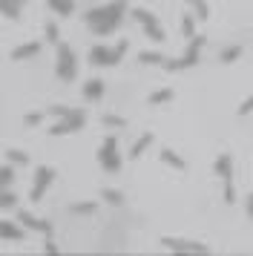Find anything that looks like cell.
Returning <instances> with one entry per match:
<instances>
[{"label":"cell","mask_w":253,"mask_h":256,"mask_svg":"<svg viewBox=\"0 0 253 256\" xmlns=\"http://www.w3.org/2000/svg\"><path fill=\"white\" fill-rule=\"evenodd\" d=\"M161 162L170 164L172 170H187V162H184V158H182L176 150H161Z\"/></svg>","instance_id":"12"},{"label":"cell","mask_w":253,"mask_h":256,"mask_svg":"<svg viewBox=\"0 0 253 256\" xmlns=\"http://www.w3.org/2000/svg\"><path fill=\"white\" fill-rule=\"evenodd\" d=\"M52 178H55V170H52V167H46V164H40V167L34 170V184H38V187H49V184H52Z\"/></svg>","instance_id":"15"},{"label":"cell","mask_w":253,"mask_h":256,"mask_svg":"<svg viewBox=\"0 0 253 256\" xmlns=\"http://www.w3.org/2000/svg\"><path fill=\"white\" fill-rule=\"evenodd\" d=\"M18 222H20L23 228H29V230H38V233H44V236H49L52 233V224L44 219H34L29 210H18Z\"/></svg>","instance_id":"8"},{"label":"cell","mask_w":253,"mask_h":256,"mask_svg":"<svg viewBox=\"0 0 253 256\" xmlns=\"http://www.w3.org/2000/svg\"><path fill=\"white\" fill-rule=\"evenodd\" d=\"M90 60L95 66H115V64H121L118 52L110 46H90Z\"/></svg>","instance_id":"7"},{"label":"cell","mask_w":253,"mask_h":256,"mask_svg":"<svg viewBox=\"0 0 253 256\" xmlns=\"http://www.w3.org/2000/svg\"><path fill=\"white\" fill-rule=\"evenodd\" d=\"M0 236H3V239H12V242H18V239H23V230L14 224V222H3L0 219Z\"/></svg>","instance_id":"13"},{"label":"cell","mask_w":253,"mask_h":256,"mask_svg":"<svg viewBox=\"0 0 253 256\" xmlns=\"http://www.w3.org/2000/svg\"><path fill=\"white\" fill-rule=\"evenodd\" d=\"M216 176H222L224 182L233 178V158H230V152H222L216 158Z\"/></svg>","instance_id":"10"},{"label":"cell","mask_w":253,"mask_h":256,"mask_svg":"<svg viewBox=\"0 0 253 256\" xmlns=\"http://www.w3.org/2000/svg\"><path fill=\"white\" fill-rule=\"evenodd\" d=\"M124 12H126V0H112V3L104 6V9H90V12L84 14V20H86L98 35H110V32H115V29L121 26Z\"/></svg>","instance_id":"1"},{"label":"cell","mask_w":253,"mask_h":256,"mask_svg":"<svg viewBox=\"0 0 253 256\" xmlns=\"http://www.w3.org/2000/svg\"><path fill=\"white\" fill-rule=\"evenodd\" d=\"M98 162L106 173H118L121 170V156H118V141L115 136H106L101 144V152H98Z\"/></svg>","instance_id":"4"},{"label":"cell","mask_w":253,"mask_h":256,"mask_svg":"<svg viewBox=\"0 0 253 256\" xmlns=\"http://www.w3.org/2000/svg\"><path fill=\"white\" fill-rule=\"evenodd\" d=\"M84 124H86L84 110H72V112L60 118L55 127L49 130V132H52V136H69V132H78V130H84Z\"/></svg>","instance_id":"5"},{"label":"cell","mask_w":253,"mask_h":256,"mask_svg":"<svg viewBox=\"0 0 253 256\" xmlns=\"http://www.w3.org/2000/svg\"><path fill=\"white\" fill-rule=\"evenodd\" d=\"M244 210H248V216L253 219V193L248 196V202H244Z\"/></svg>","instance_id":"38"},{"label":"cell","mask_w":253,"mask_h":256,"mask_svg":"<svg viewBox=\"0 0 253 256\" xmlns=\"http://www.w3.org/2000/svg\"><path fill=\"white\" fill-rule=\"evenodd\" d=\"M196 18H202V20H207V14H210V6H207L204 0H196Z\"/></svg>","instance_id":"30"},{"label":"cell","mask_w":253,"mask_h":256,"mask_svg":"<svg viewBox=\"0 0 253 256\" xmlns=\"http://www.w3.org/2000/svg\"><path fill=\"white\" fill-rule=\"evenodd\" d=\"M138 60H141V64H147V66H164V64H167V58L158 55V52H141Z\"/></svg>","instance_id":"17"},{"label":"cell","mask_w":253,"mask_h":256,"mask_svg":"<svg viewBox=\"0 0 253 256\" xmlns=\"http://www.w3.org/2000/svg\"><path fill=\"white\" fill-rule=\"evenodd\" d=\"M144 32H147V38H150V40H156V44H161V40H164V29H161L158 24L144 26Z\"/></svg>","instance_id":"24"},{"label":"cell","mask_w":253,"mask_h":256,"mask_svg":"<svg viewBox=\"0 0 253 256\" xmlns=\"http://www.w3.org/2000/svg\"><path fill=\"white\" fill-rule=\"evenodd\" d=\"M161 244H164L167 250H172V254H198V256L210 254V248H207V244L190 242V239H172V236H164V239H161Z\"/></svg>","instance_id":"6"},{"label":"cell","mask_w":253,"mask_h":256,"mask_svg":"<svg viewBox=\"0 0 253 256\" xmlns=\"http://www.w3.org/2000/svg\"><path fill=\"white\" fill-rule=\"evenodd\" d=\"M101 198H104V202H110V204H121V202H124V196H121L118 190H112V187H104Z\"/></svg>","instance_id":"22"},{"label":"cell","mask_w":253,"mask_h":256,"mask_svg":"<svg viewBox=\"0 0 253 256\" xmlns=\"http://www.w3.org/2000/svg\"><path fill=\"white\" fill-rule=\"evenodd\" d=\"M190 3H196V0H190Z\"/></svg>","instance_id":"39"},{"label":"cell","mask_w":253,"mask_h":256,"mask_svg":"<svg viewBox=\"0 0 253 256\" xmlns=\"http://www.w3.org/2000/svg\"><path fill=\"white\" fill-rule=\"evenodd\" d=\"M150 144H152V132H144L141 138L130 147V158H138V156H144V150H147Z\"/></svg>","instance_id":"16"},{"label":"cell","mask_w":253,"mask_h":256,"mask_svg":"<svg viewBox=\"0 0 253 256\" xmlns=\"http://www.w3.org/2000/svg\"><path fill=\"white\" fill-rule=\"evenodd\" d=\"M14 204H18V196L9 193V190H0V208L9 210V208H14Z\"/></svg>","instance_id":"25"},{"label":"cell","mask_w":253,"mask_h":256,"mask_svg":"<svg viewBox=\"0 0 253 256\" xmlns=\"http://www.w3.org/2000/svg\"><path fill=\"white\" fill-rule=\"evenodd\" d=\"M239 55H242V46H228V49H222L218 60L222 64H233V60H239Z\"/></svg>","instance_id":"21"},{"label":"cell","mask_w":253,"mask_h":256,"mask_svg":"<svg viewBox=\"0 0 253 256\" xmlns=\"http://www.w3.org/2000/svg\"><path fill=\"white\" fill-rule=\"evenodd\" d=\"M202 46H204V38L193 35V38H190V46L184 49V55H182V58H178V60H167L164 66H167V70H172V72H178V70H190V66H196V64H198Z\"/></svg>","instance_id":"2"},{"label":"cell","mask_w":253,"mask_h":256,"mask_svg":"<svg viewBox=\"0 0 253 256\" xmlns=\"http://www.w3.org/2000/svg\"><path fill=\"white\" fill-rule=\"evenodd\" d=\"M250 112H253V95H250V98H248V101H244V104L239 106V116H250Z\"/></svg>","instance_id":"35"},{"label":"cell","mask_w":253,"mask_h":256,"mask_svg":"<svg viewBox=\"0 0 253 256\" xmlns=\"http://www.w3.org/2000/svg\"><path fill=\"white\" fill-rule=\"evenodd\" d=\"M49 112H52V116H58V118H64V116H69V112H72V106H60V104H55V106H49Z\"/></svg>","instance_id":"33"},{"label":"cell","mask_w":253,"mask_h":256,"mask_svg":"<svg viewBox=\"0 0 253 256\" xmlns=\"http://www.w3.org/2000/svg\"><path fill=\"white\" fill-rule=\"evenodd\" d=\"M23 3H26V0H0V14H6L9 20H18Z\"/></svg>","instance_id":"9"},{"label":"cell","mask_w":253,"mask_h":256,"mask_svg":"<svg viewBox=\"0 0 253 256\" xmlns=\"http://www.w3.org/2000/svg\"><path fill=\"white\" fill-rule=\"evenodd\" d=\"M104 124H106V127H126V121L121 116H112V112H110V116H104Z\"/></svg>","instance_id":"29"},{"label":"cell","mask_w":253,"mask_h":256,"mask_svg":"<svg viewBox=\"0 0 253 256\" xmlns=\"http://www.w3.org/2000/svg\"><path fill=\"white\" fill-rule=\"evenodd\" d=\"M44 193H46V187H38V184H34V187H32V202H40V198H44Z\"/></svg>","instance_id":"36"},{"label":"cell","mask_w":253,"mask_h":256,"mask_svg":"<svg viewBox=\"0 0 253 256\" xmlns=\"http://www.w3.org/2000/svg\"><path fill=\"white\" fill-rule=\"evenodd\" d=\"M132 18H136V20H138L141 26H152V24H158V18H156L152 12H147V9H136V12H132Z\"/></svg>","instance_id":"19"},{"label":"cell","mask_w":253,"mask_h":256,"mask_svg":"<svg viewBox=\"0 0 253 256\" xmlns=\"http://www.w3.org/2000/svg\"><path fill=\"white\" fill-rule=\"evenodd\" d=\"M44 254H58V244L46 239V242H44Z\"/></svg>","instance_id":"37"},{"label":"cell","mask_w":253,"mask_h":256,"mask_svg":"<svg viewBox=\"0 0 253 256\" xmlns=\"http://www.w3.org/2000/svg\"><path fill=\"white\" fill-rule=\"evenodd\" d=\"M6 156H9L12 164H29V156H26V152H20V150H9Z\"/></svg>","instance_id":"28"},{"label":"cell","mask_w":253,"mask_h":256,"mask_svg":"<svg viewBox=\"0 0 253 256\" xmlns=\"http://www.w3.org/2000/svg\"><path fill=\"white\" fill-rule=\"evenodd\" d=\"M224 202H228V204H233V202H236V187H233V182H224Z\"/></svg>","instance_id":"31"},{"label":"cell","mask_w":253,"mask_h":256,"mask_svg":"<svg viewBox=\"0 0 253 256\" xmlns=\"http://www.w3.org/2000/svg\"><path fill=\"white\" fill-rule=\"evenodd\" d=\"M12 182H14V170L12 167H0V190H6Z\"/></svg>","instance_id":"26"},{"label":"cell","mask_w":253,"mask_h":256,"mask_svg":"<svg viewBox=\"0 0 253 256\" xmlns=\"http://www.w3.org/2000/svg\"><path fill=\"white\" fill-rule=\"evenodd\" d=\"M78 75V58L66 44H58V78L60 81H72Z\"/></svg>","instance_id":"3"},{"label":"cell","mask_w":253,"mask_h":256,"mask_svg":"<svg viewBox=\"0 0 253 256\" xmlns=\"http://www.w3.org/2000/svg\"><path fill=\"white\" fill-rule=\"evenodd\" d=\"M72 213H78V216H84V213H95V210H98V204H95V202H78V204H72Z\"/></svg>","instance_id":"23"},{"label":"cell","mask_w":253,"mask_h":256,"mask_svg":"<svg viewBox=\"0 0 253 256\" xmlns=\"http://www.w3.org/2000/svg\"><path fill=\"white\" fill-rule=\"evenodd\" d=\"M40 52V44H23V46H18L14 52H12V58L14 60H29V58H34Z\"/></svg>","instance_id":"11"},{"label":"cell","mask_w":253,"mask_h":256,"mask_svg":"<svg viewBox=\"0 0 253 256\" xmlns=\"http://www.w3.org/2000/svg\"><path fill=\"white\" fill-rule=\"evenodd\" d=\"M167 101H172V90H167V86H164V90H158V92L150 95V104H152V106L167 104Z\"/></svg>","instance_id":"20"},{"label":"cell","mask_w":253,"mask_h":256,"mask_svg":"<svg viewBox=\"0 0 253 256\" xmlns=\"http://www.w3.org/2000/svg\"><path fill=\"white\" fill-rule=\"evenodd\" d=\"M182 32H184L187 38H193V35H196V20L190 18V14H184V20H182Z\"/></svg>","instance_id":"27"},{"label":"cell","mask_w":253,"mask_h":256,"mask_svg":"<svg viewBox=\"0 0 253 256\" xmlns=\"http://www.w3.org/2000/svg\"><path fill=\"white\" fill-rule=\"evenodd\" d=\"M84 95H86L90 101H98V98L104 95V81H101V78H92V81H86V84H84Z\"/></svg>","instance_id":"14"},{"label":"cell","mask_w":253,"mask_h":256,"mask_svg":"<svg viewBox=\"0 0 253 256\" xmlns=\"http://www.w3.org/2000/svg\"><path fill=\"white\" fill-rule=\"evenodd\" d=\"M46 40H49V44H58V26L55 24H46Z\"/></svg>","instance_id":"32"},{"label":"cell","mask_w":253,"mask_h":256,"mask_svg":"<svg viewBox=\"0 0 253 256\" xmlns=\"http://www.w3.org/2000/svg\"><path fill=\"white\" fill-rule=\"evenodd\" d=\"M40 121H44V112H29V116H26V124H29V127L40 124Z\"/></svg>","instance_id":"34"},{"label":"cell","mask_w":253,"mask_h":256,"mask_svg":"<svg viewBox=\"0 0 253 256\" xmlns=\"http://www.w3.org/2000/svg\"><path fill=\"white\" fill-rule=\"evenodd\" d=\"M49 6H52L58 14H66V18L75 12V3H72V0H49Z\"/></svg>","instance_id":"18"}]
</instances>
